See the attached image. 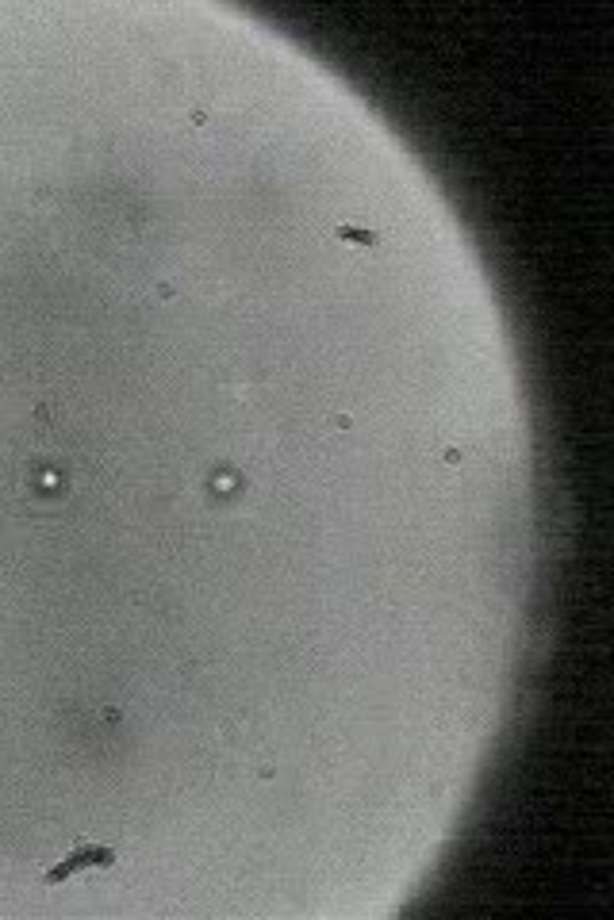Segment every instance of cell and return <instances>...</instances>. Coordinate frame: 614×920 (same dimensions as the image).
<instances>
[{
	"label": "cell",
	"mask_w": 614,
	"mask_h": 920,
	"mask_svg": "<svg viewBox=\"0 0 614 920\" xmlns=\"http://www.w3.org/2000/svg\"><path fill=\"white\" fill-rule=\"evenodd\" d=\"M89 460L39 411L0 441V499L24 514H58L89 487Z\"/></svg>",
	"instance_id": "cell-1"
},
{
	"label": "cell",
	"mask_w": 614,
	"mask_h": 920,
	"mask_svg": "<svg viewBox=\"0 0 614 920\" xmlns=\"http://www.w3.org/2000/svg\"><path fill=\"white\" fill-rule=\"evenodd\" d=\"M338 234H342V238H354V242H361V246H373V242H377V234H373V230H354V227H342V230H338Z\"/></svg>",
	"instance_id": "cell-3"
},
{
	"label": "cell",
	"mask_w": 614,
	"mask_h": 920,
	"mask_svg": "<svg viewBox=\"0 0 614 920\" xmlns=\"http://www.w3.org/2000/svg\"><path fill=\"white\" fill-rule=\"evenodd\" d=\"M93 867L96 871L116 867V851L104 848V844H93V840H81V844H73V851L66 859H58V863L43 874V882H47V886H58V882H66L73 871H93Z\"/></svg>",
	"instance_id": "cell-2"
}]
</instances>
